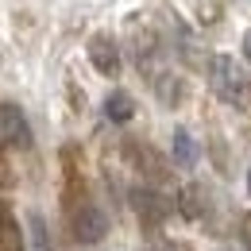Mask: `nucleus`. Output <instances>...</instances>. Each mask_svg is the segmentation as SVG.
<instances>
[{
    "label": "nucleus",
    "mask_w": 251,
    "mask_h": 251,
    "mask_svg": "<svg viewBox=\"0 0 251 251\" xmlns=\"http://www.w3.org/2000/svg\"><path fill=\"white\" fill-rule=\"evenodd\" d=\"M244 58H248V66H251V27L244 31Z\"/></svg>",
    "instance_id": "nucleus-12"
},
{
    "label": "nucleus",
    "mask_w": 251,
    "mask_h": 251,
    "mask_svg": "<svg viewBox=\"0 0 251 251\" xmlns=\"http://www.w3.org/2000/svg\"><path fill=\"white\" fill-rule=\"evenodd\" d=\"M104 116L112 124H127L135 116V97L127 93V89H112V93L104 97Z\"/></svg>",
    "instance_id": "nucleus-7"
},
{
    "label": "nucleus",
    "mask_w": 251,
    "mask_h": 251,
    "mask_svg": "<svg viewBox=\"0 0 251 251\" xmlns=\"http://www.w3.org/2000/svg\"><path fill=\"white\" fill-rule=\"evenodd\" d=\"M131 201H135V213H139V220H143L147 228H158L162 220L174 213V201H170L166 193H158L155 186H139V189H131Z\"/></svg>",
    "instance_id": "nucleus-4"
},
{
    "label": "nucleus",
    "mask_w": 251,
    "mask_h": 251,
    "mask_svg": "<svg viewBox=\"0 0 251 251\" xmlns=\"http://www.w3.org/2000/svg\"><path fill=\"white\" fill-rule=\"evenodd\" d=\"M0 251H24V228L8 201H0Z\"/></svg>",
    "instance_id": "nucleus-6"
},
{
    "label": "nucleus",
    "mask_w": 251,
    "mask_h": 251,
    "mask_svg": "<svg viewBox=\"0 0 251 251\" xmlns=\"http://www.w3.org/2000/svg\"><path fill=\"white\" fill-rule=\"evenodd\" d=\"M85 50H89V62H93L97 74H104V77H116L120 74V47H116V39L108 31H97Z\"/></svg>",
    "instance_id": "nucleus-5"
},
{
    "label": "nucleus",
    "mask_w": 251,
    "mask_h": 251,
    "mask_svg": "<svg viewBox=\"0 0 251 251\" xmlns=\"http://www.w3.org/2000/svg\"><path fill=\"white\" fill-rule=\"evenodd\" d=\"M201 197H205V189H201V186H186V189H182V201H178V209H182L189 220H201V217H205V205H201Z\"/></svg>",
    "instance_id": "nucleus-9"
},
{
    "label": "nucleus",
    "mask_w": 251,
    "mask_h": 251,
    "mask_svg": "<svg viewBox=\"0 0 251 251\" xmlns=\"http://www.w3.org/2000/svg\"><path fill=\"white\" fill-rule=\"evenodd\" d=\"M70 232H74L77 244H100L104 232H108V217L97 209L89 197L70 201Z\"/></svg>",
    "instance_id": "nucleus-2"
},
{
    "label": "nucleus",
    "mask_w": 251,
    "mask_h": 251,
    "mask_svg": "<svg viewBox=\"0 0 251 251\" xmlns=\"http://www.w3.org/2000/svg\"><path fill=\"white\" fill-rule=\"evenodd\" d=\"M248 193H251V170H248Z\"/></svg>",
    "instance_id": "nucleus-13"
},
{
    "label": "nucleus",
    "mask_w": 251,
    "mask_h": 251,
    "mask_svg": "<svg viewBox=\"0 0 251 251\" xmlns=\"http://www.w3.org/2000/svg\"><path fill=\"white\" fill-rule=\"evenodd\" d=\"M240 240H244V248L251 251V213H248L244 220H240Z\"/></svg>",
    "instance_id": "nucleus-10"
},
{
    "label": "nucleus",
    "mask_w": 251,
    "mask_h": 251,
    "mask_svg": "<svg viewBox=\"0 0 251 251\" xmlns=\"http://www.w3.org/2000/svg\"><path fill=\"white\" fill-rule=\"evenodd\" d=\"M170 155H174V162H178V166H193V162H197V143H193V135H189L186 127H174Z\"/></svg>",
    "instance_id": "nucleus-8"
},
{
    "label": "nucleus",
    "mask_w": 251,
    "mask_h": 251,
    "mask_svg": "<svg viewBox=\"0 0 251 251\" xmlns=\"http://www.w3.org/2000/svg\"><path fill=\"white\" fill-rule=\"evenodd\" d=\"M209 89L224 100V104H240L248 97V74L232 54H217L209 58Z\"/></svg>",
    "instance_id": "nucleus-1"
},
{
    "label": "nucleus",
    "mask_w": 251,
    "mask_h": 251,
    "mask_svg": "<svg viewBox=\"0 0 251 251\" xmlns=\"http://www.w3.org/2000/svg\"><path fill=\"white\" fill-rule=\"evenodd\" d=\"M31 139H35V135H31V124H27L24 108H20L16 100H4V104H0V143L27 151Z\"/></svg>",
    "instance_id": "nucleus-3"
},
{
    "label": "nucleus",
    "mask_w": 251,
    "mask_h": 251,
    "mask_svg": "<svg viewBox=\"0 0 251 251\" xmlns=\"http://www.w3.org/2000/svg\"><path fill=\"white\" fill-rule=\"evenodd\" d=\"M151 251H186L182 244H174V240H162V244H155Z\"/></svg>",
    "instance_id": "nucleus-11"
}]
</instances>
